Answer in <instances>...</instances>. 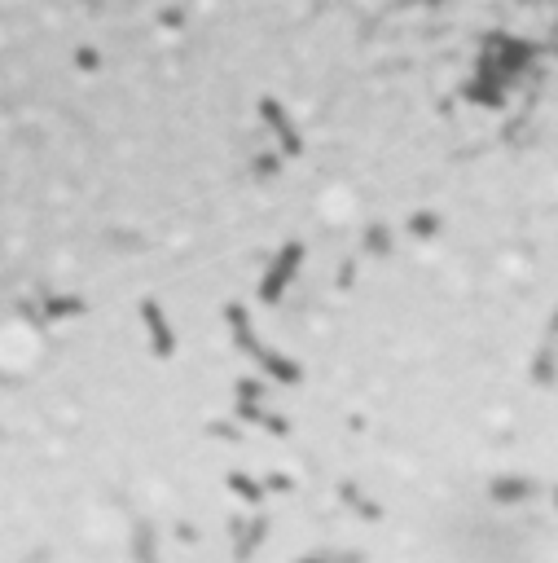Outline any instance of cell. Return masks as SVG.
I'll list each match as a JSON object with an SVG mask.
<instances>
[{"mask_svg":"<svg viewBox=\"0 0 558 563\" xmlns=\"http://www.w3.org/2000/svg\"><path fill=\"white\" fill-rule=\"evenodd\" d=\"M53 361V335L27 304H0V383L22 388L40 379Z\"/></svg>","mask_w":558,"mask_h":563,"instance_id":"1","label":"cell"}]
</instances>
